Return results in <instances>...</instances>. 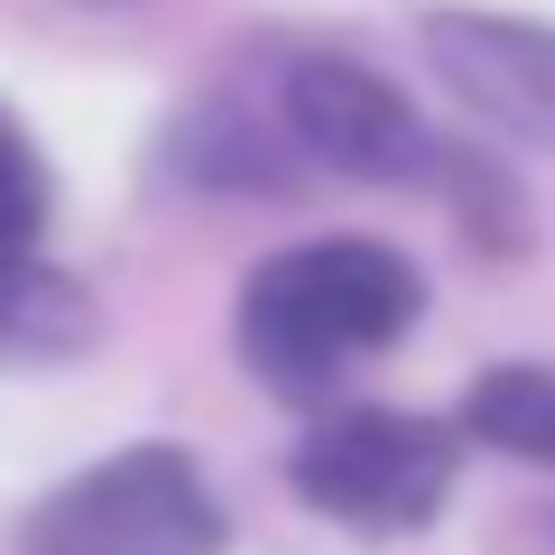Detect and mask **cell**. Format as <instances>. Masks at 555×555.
Here are the masks:
<instances>
[{"label": "cell", "mask_w": 555, "mask_h": 555, "mask_svg": "<svg viewBox=\"0 0 555 555\" xmlns=\"http://www.w3.org/2000/svg\"><path fill=\"white\" fill-rule=\"evenodd\" d=\"M278 120L315 167H343V177H408L426 167V130L416 112L352 56H297L287 83H278Z\"/></svg>", "instance_id": "cell-4"}, {"label": "cell", "mask_w": 555, "mask_h": 555, "mask_svg": "<svg viewBox=\"0 0 555 555\" xmlns=\"http://www.w3.org/2000/svg\"><path fill=\"white\" fill-rule=\"evenodd\" d=\"M287 473L324 518H343L361 537H408L454 491V426L398 416V408H352V416H324Z\"/></svg>", "instance_id": "cell-3"}, {"label": "cell", "mask_w": 555, "mask_h": 555, "mask_svg": "<svg viewBox=\"0 0 555 555\" xmlns=\"http://www.w3.org/2000/svg\"><path fill=\"white\" fill-rule=\"evenodd\" d=\"M426 65L500 120L509 139L555 149V28L546 20H500V10H436L426 20Z\"/></svg>", "instance_id": "cell-5"}, {"label": "cell", "mask_w": 555, "mask_h": 555, "mask_svg": "<svg viewBox=\"0 0 555 555\" xmlns=\"http://www.w3.org/2000/svg\"><path fill=\"white\" fill-rule=\"evenodd\" d=\"M38 222H47V167L20 139V120H0V259H28Z\"/></svg>", "instance_id": "cell-6"}, {"label": "cell", "mask_w": 555, "mask_h": 555, "mask_svg": "<svg viewBox=\"0 0 555 555\" xmlns=\"http://www.w3.org/2000/svg\"><path fill=\"white\" fill-rule=\"evenodd\" d=\"M214 546L222 509L177 444H130V454L75 473L28 518V555H214Z\"/></svg>", "instance_id": "cell-2"}, {"label": "cell", "mask_w": 555, "mask_h": 555, "mask_svg": "<svg viewBox=\"0 0 555 555\" xmlns=\"http://www.w3.org/2000/svg\"><path fill=\"white\" fill-rule=\"evenodd\" d=\"M426 287L398 250L379 241H306V250H278L269 269L241 287V352L269 389L315 398L334 389L352 361L389 352L416 324Z\"/></svg>", "instance_id": "cell-1"}, {"label": "cell", "mask_w": 555, "mask_h": 555, "mask_svg": "<svg viewBox=\"0 0 555 555\" xmlns=\"http://www.w3.org/2000/svg\"><path fill=\"white\" fill-rule=\"evenodd\" d=\"M0 269H10V259H0Z\"/></svg>", "instance_id": "cell-7"}]
</instances>
